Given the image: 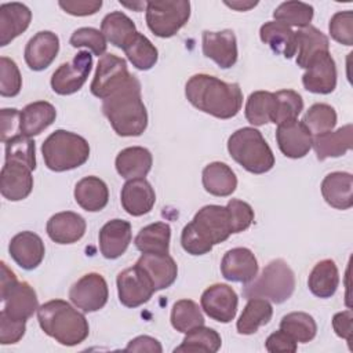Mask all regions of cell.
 <instances>
[{"mask_svg": "<svg viewBox=\"0 0 353 353\" xmlns=\"http://www.w3.org/2000/svg\"><path fill=\"white\" fill-rule=\"evenodd\" d=\"M185 95L196 109L222 120L234 117L243 105L237 83H226L205 73L194 74L186 81Z\"/></svg>", "mask_w": 353, "mask_h": 353, "instance_id": "obj_1", "label": "cell"}, {"mask_svg": "<svg viewBox=\"0 0 353 353\" xmlns=\"http://www.w3.org/2000/svg\"><path fill=\"white\" fill-rule=\"evenodd\" d=\"M102 112L120 137H139L148 127V112L141 97V83L131 74L128 81L102 102Z\"/></svg>", "mask_w": 353, "mask_h": 353, "instance_id": "obj_2", "label": "cell"}, {"mask_svg": "<svg viewBox=\"0 0 353 353\" xmlns=\"http://www.w3.org/2000/svg\"><path fill=\"white\" fill-rule=\"evenodd\" d=\"M233 233L229 210L210 204L200 208L181 233L182 248L190 255H204Z\"/></svg>", "mask_w": 353, "mask_h": 353, "instance_id": "obj_3", "label": "cell"}, {"mask_svg": "<svg viewBox=\"0 0 353 353\" xmlns=\"http://www.w3.org/2000/svg\"><path fill=\"white\" fill-rule=\"evenodd\" d=\"M40 328L63 346H76L90 334L85 316L62 299H52L37 309Z\"/></svg>", "mask_w": 353, "mask_h": 353, "instance_id": "obj_4", "label": "cell"}, {"mask_svg": "<svg viewBox=\"0 0 353 353\" xmlns=\"http://www.w3.org/2000/svg\"><path fill=\"white\" fill-rule=\"evenodd\" d=\"M230 157L251 174H265L274 165V156L262 137L254 127H243L234 131L228 139Z\"/></svg>", "mask_w": 353, "mask_h": 353, "instance_id": "obj_5", "label": "cell"}, {"mask_svg": "<svg viewBox=\"0 0 353 353\" xmlns=\"http://www.w3.org/2000/svg\"><path fill=\"white\" fill-rule=\"evenodd\" d=\"M41 153L48 170L63 172L74 170L88 160L90 145L74 132L57 130L43 142Z\"/></svg>", "mask_w": 353, "mask_h": 353, "instance_id": "obj_6", "label": "cell"}, {"mask_svg": "<svg viewBox=\"0 0 353 353\" xmlns=\"http://www.w3.org/2000/svg\"><path fill=\"white\" fill-rule=\"evenodd\" d=\"M295 290V274L284 259L270 261L262 273L245 284L243 296L265 298L273 303L285 302Z\"/></svg>", "mask_w": 353, "mask_h": 353, "instance_id": "obj_7", "label": "cell"}, {"mask_svg": "<svg viewBox=\"0 0 353 353\" xmlns=\"http://www.w3.org/2000/svg\"><path fill=\"white\" fill-rule=\"evenodd\" d=\"M190 18L188 0L146 1V25L153 34L161 39L172 37Z\"/></svg>", "mask_w": 353, "mask_h": 353, "instance_id": "obj_8", "label": "cell"}, {"mask_svg": "<svg viewBox=\"0 0 353 353\" xmlns=\"http://www.w3.org/2000/svg\"><path fill=\"white\" fill-rule=\"evenodd\" d=\"M131 73L127 69V63L123 58L114 54H105L99 58L97 70L90 85L91 94L99 99H106L120 87H123Z\"/></svg>", "mask_w": 353, "mask_h": 353, "instance_id": "obj_9", "label": "cell"}, {"mask_svg": "<svg viewBox=\"0 0 353 353\" xmlns=\"http://www.w3.org/2000/svg\"><path fill=\"white\" fill-rule=\"evenodd\" d=\"M92 69V55L88 51L77 52L70 62L61 63L51 76V88L59 95L77 92Z\"/></svg>", "mask_w": 353, "mask_h": 353, "instance_id": "obj_10", "label": "cell"}, {"mask_svg": "<svg viewBox=\"0 0 353 353\" xmlns=\"http://www.w3.org/2000/svg\"><path fill=\"white\" fill-rule=\"evenodd\" d=\"M109 298L108 283L99 273L91 272L81 276L69 290L72 303L85 313L102 309Z\"/></svg>", "mask_w": 353, "mask_h": 353, "instance_id": "obj_11", "label": "cell"}, {"mask_svg": "<svg viewBox=\"0 0 353 353\" xmlns=\"http://www.w3.org/2000/svg\"><path fill=\"white\" fill-rule=\"evenodd\" d=\"M116 283L119 301L127 307H138L146 303L156 292L149 277L137 265L120 272Z\"/></svg>", "mask_w": 353, "mask_h": 353, "instance_id": "obj_12", "label": "cell"}, {"mask_svg": "<svg viewBox=\"0 0 353 353\" xmlns=\"http://www.w3.org/2000/svg\"><path fill=\"white\" fill-rule=\"evenodd\" d=\"M201 309L208 317L219 323H230L237 313L239 296L228 284H212L204 290L200 298Z\"/></svg>", "mask_w": 353, "mask_h": 353, "instance_id": "obj_13", "label": "cell"}, {"mask_svg": "<svg viewBox=\"0 0 353 353\" xmlns=\"http://www.w3.org/2000/svg\"><path fill=\"white\" fill-rule=\"evenodd\" d=\"M305 90L313 94H331L336 87V65L330 51L317 54L302 76Z\"/></svg>", "mask_w": 353, "mask_h": 353, "instance_id": "obj_14", "label": "cell"}, {"mask_svg": "<svg viewBox=\"0 0 353 353\" xmlns=\"http://www.w3.org/2000/svg\"><path fill=\"white\" fill-rule=\"evenodd\" d=\"M201 48L203 54L222 69H229L237 62V40L230 29L219 32L204 30L201 34Z\"/></svg>", "mask_w": 353, "mask_h": 353, "instance_id": "obj_15", "label": "cell"}, {"mask_svg": "<svg viewBox=\"0 0 353 353\" xmlns=\"http://www.w3.org/2000/svg\"><path fill=\"white\" fill-rule=\"evenodd\" d=\"M312 134L305 124L296 119L277 124L276 141L285 157L302 159L312 149Z\"/></svg>", "mask_w": 353, "mask_h": 353, "instance_id": "obj_16", "label": "cell"}, {"mask_svg": "<svg viewBox=\"0 0 353 353\" xmlns=\"http://www.w3.org/2000/svg\"><path fill=\"white\" fill-rule=\"evenodd\" d=\"M33 189L32 170L18 161H4L0 175V192L10 201L26 199Z\"/></svg>", "mask_w": 353, "mask_h": 353, "instance_id": "obj_17", "label": "cell"}, {"mask_svg": "<svg viewBox=\"0 0 353 353\" xmlns=\"http://www.w3.org/2000/svg\"><path fill=\"white\" fill-rule=\"evenodd\" d=\"M222 276L233 283H250L256 277L258 261L254 252L245 247H236L222 258L221 262Z\"/></svg>", "mask_w": 353, "mask_h": 353, "instance_id": "obj_18", "label": "cell"}, {"mask_svg": "<svg viewBox=\"0 0 353 353\" xmlns=\"http://www.w3.org/2000/svg\"><path fill=\"white\" fill-rule=\"evenodd\" d=\"M8 252L19 268L25 270H33L41 263L46 248L39 234L30 230H25L11 239L8 244Z\"/></svg>", "mask_w": 353, "mask_h": 353, "instance_id": "obj_19", "label": "cell"}, {"mask_svg": "<svg viewBox=\"0 0 353 353\" xmlns=\"http://www.w3.org/2000/svg\"><path fill=\"white\" fill-rule=\"evenodd\" d=\"M59 51V39L50 30L37 32L25 47V62L29 69L40 72L47 69Z\"/></svg>", "mask_w": 353, "mask_h": 353, "instance_id": "obj_20", "label": "cell"}, {"mask_svg": "<svg viewBox=\"0 0 353 353\" xmlns=\"http://www.w3.org/2000/svg\"><path fill=\"white\" fill-rule=\"evenodd\" d=\"M120 201L127 214L141 216L150 212L153 208L156 203V193L145 178L128 179L121 188Z\"/></svg>", "mask_w": 353, "mask_h": 353, "instance_id": "obj_21", "label": "cell"}, {"mask_svg": "<svg viewBox=\"0 0 353 353\" xmlns=\"http://www.w3.org/2000/svg\"><path fill=\"white\" fill-rule=\"evenodd\" d=\"M99 250L106 259L121 256L131 243V223L124 219H110L99 230Z\"/></svg>", "mask_w": 353, "mask_h": 353, "instance_id": "obj_22", "label": "cell"}, {"mask_svg": "<svg viewBox=\"0 0 353 353\" xmlns=\"http://www.w3.org/2000/svg\"><path fill=\"white\" fill-rule=\"evenodd\" d=\"M135 265L145 272L156 291L168 288L178 276V266L168 254H142Z\"/></svg>", "mask_w": 353, "mask_h": 353, "instance_id": "obj_23", "label": "cell"}, {"mask_svg": "<svg viewBox=\"0 0 353 353\" xmlns=\"http://www.w3.org/2000/svg\"><path fill=\"white\" fill-rule=\"evenodd\" d=\"M85 219L77 212L62 211L54 214L47 221V234L58 244H73L85 233Z\"/></svg>", "mask_w": 353, "mask_h": 353, "instance_id": "obj_24", "label": "cell"}, {"mask_svg": "<svg viewBox=\"0 0 353 353\" xmlns=\"http://www.w3.org/2000/svg\"><path fill=\"white\" fill-rule=\"evenodd\" d=\"M32 12L22 3H4L0 6V46L4 47L22 34L30 25Z\"/></svg>", "mask_w": 353, "mask_h": 353, "instance_id": "obj_25", "label": "cell"}, {"mask_svg": "<svg viewBox=\"0 0 353 353\" xmlns=\"http://www.w3.org/2000/svg\"><path fill=\"white\" fill-rule=\"evenodd\" d=\"M312 146L320 161L343 156L353 146V125L346 124L335 131L314 135L312 138Z\"/></svg>", "mask_w": 353, "mask_h": 353, "instance_id": "obj_26", "label": "cell"}, {"mask_svg": "<svg viewBox=\"0 0 353 353\" xmlns=\"http://www.w3.org/2000/svg\"><path fill=\"white\" fill-rule=\"evenodd\" d=\"M321 194L325 203L336 210H349L353 205V176L349 172L335 171L321 182Z\"/></svg>", "mask_w": 353, "mask_h": 353, "instance_id": "obj_27", "label": "cell"}, {"mask_svg": "<svg viewBox=\"0 0 353 353\" xmlns=\"http://www.w3.org/2000/svg\"><path fill=\"white\" fill-rule=\"evenodd\" d=\"M1 302V312L14 320L26 321L39 309L36 291L26 281H19Z\"/></svg>", "mask_w": 353, "mask_h": 353, "instance_id": "obj_28", "label": "cell"}, {"mask_svg": "<svg viewBox=\"0 0 353 353\" xmlns=\"http://www.w3.org/2000/svg\"><path fill=\"white\" fill-rule=\"evenodd\" d=\"M57 117L55 108L47 101H36L26 105L19 116V132L29 138L39 135L50 127Z\"/></svg>", "mask_w": 353, "mask_h": 353, "instance_id": "obj_29", "label": "cell"}, {"mask_svg": "<svg viewBox=\"0 0 353 353\" xmlns=\"http://www.w3.org/2000/svg\"><path fill=\"white\" fill-rule=\"evenodd\" d=\"M152 153L142 146H131L119 152L116 156V170L125 179L145 178L152 168Z\"/></svg>", "mask_w": 353, "mask_h": 353, "instance_id": "obj_30", "label": "cell"}, {"mask_svg": "<svg viewBox=\"0 0 353 353\" xmlns=\"http://www.w3.org/2000/svg\"><path fill=\"white\" fill-rule=\"evenodd\" d=\"M74 200L83 210L98 212L109 201V189L101 178L94 175L84 176L74 186Z\"/></svg>", "mask_w": 353, "mask_h": 353, "instance_id": "obj_31", "label": "cell"}, {"mask_svg": "<svg viewBox=\"0 0 353 353\" xmlns=\"http://www.w3.org/2000/svg\"><path fill=\"white\" fill-rule=\"evenodd\" d=\"M261 40L268 44L272 51L284 58H292L296 54V36L295 32L283 22L269 21L259 29Z\"/></svg>", "mask_w": 353, "mask_h": 353, "instance_id": "obj_32", "label": "cell"}, {"mask_svg": "<svg viewBox=\"0 0 353 353\" xmlns=\"http://www.w3.org/2000/svg\"><path fill=\"white\" fill-rule=\"evenodd\" d=\"M201 181L205 192L216 197L230 196L237 188V176L234 171L221 161L210 163L204 167Z\"/></svg>", "mask_w": 353, "mask_h": 353, "instance_id": "obj_33", "label": "cell"}, {"mask_svg": "<svg viewBox=\"0 0 353 353\" xmlns=\"http://www.w3.org/2000/svg\"><path fill=\"white\" fill-rule=\"evenodd\" d=\"M296 36V63L302 69H306L310 61L320 52L330 50L328 37L317 28L309 25L295 32Z\"/></svg>", "mask_w": 353, "mask_h": 353, "instance_id": "obj_34", "label": "cell"}, {"mask_svg": "<svg viewBox=\"0 0 353 353\" xmlns=\"http://www.w3.org/2000/svg\"><path fill=\"white\" fill-rule=\"evenodd\" d=\"M339 285V273L332 259H323L312 269L307 287L317 298H331Z\"/></svg>", "mask_w": 353, "mask_h": 353, "instance_id": "obj_35", "label": "cell"}, {"mask_svg": "<svg viewBox=\"0 0 353 353\" xmlns=\"http://www.w3.org/2000/svg\"><path fill=\"white\" fill-rule=\"evenodd\" d=\"M273 316V307L265 298H250L243 313L240 314L236 328L241 335L255 334L261 327L266 325Z\"/></svg>", "mask_w": 353, "mask_h": 353, "instance_id": "obj_36", "label": "cell"}, {"mask_svg": "<svg viewBox=\"0 0 353 353\" xmlns=\"http://www.w3.org/2000/svg\"><path fill=\"white\" fill-rule=\"evenodd\" d=\"M171 228L165 222H154L142 228L134 243L142 254H168Z\"/></svg>", "mask_w": 353, "mask_h": 353, "instance_id": "obj_37", "label": "cell"}, {"mask_svg": "<svg viewBox=\"0 0 353 353\" xmlns=\"http://www.w3.org/2000/svg\"><path fill=\"white\" fill-rule=\"evenodd\" d=\"M101 32L110 44L123 50L138 30L128 15L121 11H113L102 19Z\"/></svg>", "mask_w": 353, "mask_h": 353, "instance_id": "obj_38", "label": "cell"}, {"mask_svg": "<svg viewBox=\"0 0 353 353\" xmlns=\"http://www.w3.org/2000/svg\"><path fill=\"white\" fill-rule=\"evenodd\" d=\"M276 112V97L270 91H255L245 102V119L252 125L273 123Z\"/></svg>", "mask_w": 353, "mask_h": 353, "instance_id": "obj_39", "label": "cell"}, {"mask_svg": "<svg viewBox=\"0 0 353 353\" xmlns=\"http://www.w3.org/2000/svg\"><path fill=\"white\" fill-rule=\"evenodd\" d=\"M222 345L221 335L208 327L200 325L189 332H186L182 343L174 349V352H204V353H215L219 350Z\"/></svg>", "mask_w": 353, "mask_h": 353, "instance_id": "obj_40", "label": "cell"}, {"mask_svg": "<svg viewBox=\"0 0 353 353\" xmlns=\"http://www.w3.org/2000/svg\"><path fill=\"white\" fill-rule=\"evenodd\" d=\"M123 51L132 66L139 70L152 69L159 59V51L154 44L139 32L135 33V36L128 41Z\"/></svg>", "mask_w": 353, "mask_h": 353, "instance_id": "obj_41", "label": "cell"}, {"mask_svg": "<svg viewBox=\"0 0 353 353\" xmlns=\"http://www.w3.org/2000/svg\"><path fill=\"white\" fill-rule=\"evenodd\" d=\"M204 316L200 306L192 299H179L171 309V325L179 332H189L190 330L204 325Z\"/></svg>", "mask_w": 353, "mask_h": 353, "instance_id": "obj_42", "label": "cell"}, {"mask_svg": "<svg viewBox=\"0 0 353 353\" xmlns=\"http://www.w3.org/2000/svg\"><path fill=\"white\" fill-rule=\"evenodd\" d=\"M280 328L301 343L310 342L317 334V324L314 319L305 312H292L285 314L280 321Z\"/></svg>", "mask_w": 353, "mask_h": 353, "instance_id": "obj_43", "label": "cell"}, {"mask_svg": "<svg viewBox=\"0 0 353 353\" xmlns=\"http://www.w3.org/2000/svg\"><path fill=\"white\" fill-rule=\"evenodd\" d=\"M313 7L303 1H284L273 11L274 19L285 23L290 28L309 26L313 19Z\"/></svg>", "mask_w": 353, "mask_h": 353, "instance_id": "obj_44", "label": "cell"}, {"mask_svg": "<svg viewBox=\"0 0 353 353\" xmlns=\"http://www.w3.org/2000/svg\"><path fill=\"white\" fill-rule=\"evenodd\" d=\"M302 123L312 135H320L334 130L336 124V112L328 103H314L306 110Z\"/></svg>", "mask_w": 353, "mask_h": 353, "instance_id": "obj_45", "label": "cell"}, {"mask_svg": "<svg viewBox=\"0 0 353 353\" xmlns=\"http://www.w3.org/2000/svg\"><path fill=\"white\" fill-rule=\"evenodd\" d=\"M6 161H18L28 165L32 171L36 168V146L32 138L17 134L6 142Z\"/></svg>", "mask_w": 353, "mask_h": 353, "instance_id": "obj_46", "label": "cell"}, {"mask_svg": "<svg viewBox=\"0 0 353 353\" xmlns=\"http://www.w3.org/2000/svg\"><path fill=\"white\" fill-rule=\"evenodd\" d=\"M276 97V112H274V124L290 121L298 117L303 109L302 97L294 90H280L274 92Z\"/></svg>", "mask_w": 353, "mask_h": 353, "instance_id": "obj_47", "label": "cell"}, {"mask_svg": "<svg viewBox=\"0 0 353 353\" xmlns=\"http://www.w3.org/2000/svg\"><path fill=\"white\" fill-rule=\"evenodd\" d=\"M69 43L72 47L74 48H81L85 47L87 50H90L94 55L97 57H102L106 54V39L102 34L101 30L95 29V28H79L76 29L70 39Z\"/></svg>", "mask_w": 353, "mask_h": 353, "instance_id": "obj_48", "label": "cell"}, {"mask_svg": "<svg viewBox=\"0 0 353 353\" xmlns=\"http://www.w3.org/2000/svg\"><path fill=\"white\" fill-rule=\"evenodd\" d=\"M22 88V77L17 63L7 57L0 58V95L17 97Z\"/></svg>", "mask_w": 353, "mask_h": 353, "instance_id": "obj_49", "label": "cell"}, {"mask_svg": "<svg viewBox=\"0 0 353 353\" xmlns=\"http://www.w3.org/2000/svg\"><path fill=\"white\" fill-rule=\"evenodd\" d=\"M331 37L343 46L353 44V12L352 10L335 12L328 25Z\"/></svg>", "mask_w": 353, "mask_h": 353, "instance_id": "obj_50", "label": "cell"}, {"mask_svg": "<svg viewBox=\"0 0 353 353\" xmlns=\"http://www.w3.org/2000/svg\"><path fill=\"white\" fill-rule=\"evenodd\" d=\"M226 208L230 214L233 233L247 230L254 222V210L248 203L239 199H232L228 201Z\"/></svg>", "mask_w": 353, "mask_h": 353, "instance_id": "obj_51", "label": "cell"}, {"mask_svg": "<svg viewBox=\"0 0 353 353\" xmlns=\"http://www.w3.org/2000/svg\"><path fill=\"white\" fill-rule=\"evenodd\" d=\"M26 331V321L14 320L0 312V343L11 345L22 339Z\"/></svg>", "mask_w": 353, "mask_h": 353, "instance_id": "obj_52", "label": "cell"}, {"mask_svg": "<svg viewBox=\"0 0 353 353\" xmlns=\"http://www.w3.org/2000/svg\"><path fill=\"white\" fill-rule=\"evenodd\" d=\"M58 4L65 12L74 17L94 15L102 7L101 0H61L58 1Z\"/></svg>", "mask_w": 353, "mask_h": 353, "instance_id": "obj_53", "label": "cell"}, {"mask_svg": "<svg viewBox=\"0 0 353 353\" xmlns=\"http://www.w3.org/2000/svg\"><path fill=\"white\" fill-rule=\"evenodd\" d=\"M265 347L270 353H279V352L294 353V352H296L298 345H296V341L290 334H287L285 331H283L280 328L279 331L272 332L266 338Z\"/></svg>", "mask_w": 353, "mask_h": 353, "instance_id": "obj_54", "label": "cell"}, {"mask_svg": "<svg viewBox=\"0 0 353 353\" xmlns=\"http://www.w3.org/2000/svg\"><path fill=\"white\" fill-rule=\"evenodd\" d=\"M19 116L21 112L18 109H1L0 120H1V142H7L19 132Z\"/></svg>", "mask_w": 353, "mask_h": 353, "instance_id": "obj_55", "label": "cell"}, {"mask_svg": "<svg viewBox=\"0 0 353 353\" xmlns=\"http://www.w3.org/2000/svg\"><path fill=\"white\" fill-rule=\"evenodd\" d=\"M332 328L335 331V334L345 339L347 343L352 342V334H353V314L352 310H343V312H338L334 314L332 317Z\"/></svg>", "mask_w": 353, "mask_h": 353, "instance_id": "obj_56", "label": "cell"}, {"mask_svg": "<svg viewBox=\"0 0 353 353\" xmlns=\"http://www.w3.org/2000/svg\"><path fill=\"white\" fill-rule=\"evenodd\" d=\"M125 352H150V353H161L163 347L160 342L149 335H141L128 342L124 349Z\"/></svg>", "mask_w": 353, "mask_h": 353, "instance_id": "obj_57", "label": "cell"}, {"mask_svg": "<svg viewBox=\"0 0 353 353\" xmlns=\"http://www.w3.org/2000/svg\"><path fill=\"white\" fill-rule=\"evenodd\" d=\"M15 273L7 266L6 262H1V277H0V298L1 301L10 294V291L18 284Z\"/></svg>", "mask_w": 353, "mask_h": 353, "instance_id": "obj_58", "label": "cell"}, {"mask_svg": "<svg viewBox=\"0 0 353 353\" xmlns=\"http://www.w3.org/2000/svg\"><path fill=\"white\" fill-rule=\"evenodd\" d=\"M228 7L236 10V11H248L250 8H254L258 1H241V0H234V1H223Z\"/></svg>", "mask_w": 353, "mask_h": 353, "instance_id": "obj_59", "label": "cell"}]
</instances>
